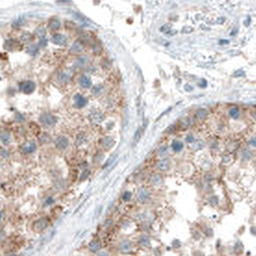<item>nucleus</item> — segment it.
Returning a JSON list of instances; mask_svg holds the SVG:
<instances>
[{
    "label": "nucleus",
    "mask_w": 256,
    "mask_h": 256,
    "mask_svg": "<svg viewBox=\"0 0 256 256\" xmlns=\"http://www.w3.org/2000/svg\"><path fill=\"white\" fill-rule=\"evenodd\" d=\"M40 121L45 126H53L57 121V119L54 117L53 115L49 114V113H44L41 117H40Z\"/></svg>",
    "instance_id": "nucleus-1"
},
{
    "label": "nucleus",
    "mask_w": 256,
    "mask_h": 256,
    "mask_svg": "<svg viewBox=\"0 0 256 256\" xmlns=\"http://www.w3.org/2000/svg\"><path fill=\"white\" fill-rule=\"evenodd\" d=\"M47 226H48V220L46 218H41L40 220H37L36 222L33 223L32 228L35 232H41Z\"/></svg>",
    "instance_id": "nucleus-2"
},
{
    "label": "nucleus",
    "mask_w": 256,
    "mask_h": 256,
    "mask_svg": "<svg viewBox=\"0 0 256 256\" xmlns=\"http://www.w3.org/2000/svg\"><path fill=\"white\" fill-rule=\"evenodd\" d=\"M19 88H20L21 92H24L25 95H30L35 91L36 85H35L33 81H24V82L20 83Z\"/></svg>",
    "instance_id": "nucleus-3"
},
{
    "label": "nucleus",
    "mask_w": 256,
    "mask_h": 256,
    "mask_svg": "<svg viewBox=\"0 0 256 256\" xmlns=\"http://www.w3.org/2000/svg\"><path fill=\"white\" fill-rule=\"evenodd\" d=\"M55 145L59 149H65L68 145V140L65 136H59L55 140Z\"/></svg>",
    "instance_id": "nucleus-4"
},
{
    "label": "nucleus",
    "mask_w": 256,
    "mask_h": 256,
    "mask_svg": "<svg viewBox=\"0 0 256 256\" xmlns=\"http://www.w3.org/2000/svg\"><path fill=\"white\" fill-rule=\"evenodd\" d=\"M37 149V145L36 143L33 142V141H30L28 143H26L24 145L22 146V151L24 152L25 154H31L35 152Z\"/></svg>",
    "instance_id": "nucleus-5"
},
{
    "label": "nucleus",
    "mask_w": 256,
    "mask_h": 256,
    "mask_svg": "<svg viewBox=\"0 0 256 256\" xmlns=\"http://www.w3.org/2000/svg\"><path fill=\"white\" fill-rule=\"evenodd\" d=\"M83 50H84V44L80 41H76L74 44L71 45V49H69V52L71 54H79L81 52H83Z\"/></svg>",
    "instance_id": "nucleus-6"
},
{
    "label": "nucleus",
    "mask_w": 256,
    "mask_h": 256,
    "mask_svg": "<svg viewBox=\"0 0 256 256\" xmlns=\"http://www.w3.org/2000/svg\"><path fill=\"white\" fill-rule=\"evenodd\" d=\"M73 98H74L75 105L78 108H83L86 106L88 103V99L86 97H84L83 95H81L80 94H76Z\"/></svg>",
    "instance_id": "nucleus-7"
},
{
    "label": "nucleus",
    "mask_w": 256,
    "mask_h": 256,
    "mask_svg": "<svg viewBox=\"0 0 256 256\" xmlns=\"http://www.w3.org/2000/svg\"><path fill=\"white\" fill-rule=\"evenodd\" d=\"M115 145V140L112 137H104L101 139V145L104 149H110Z\"/></svg>",
    "instance_id": "nucleus-8"
},
{
    "label": "nucleus",
    "mask_w": 256,
    "mask_h": 256,
    "mask_svg": "<svg viewBox=\"0 0 256 256\" xmlns=\"http://www.w3.org/2000/svg\"><path fill=\"white\" fill-rule=\"evenodd\" d=\"M157 167L159 170H161V172H167V170H169L170 168V161L167 158L163 159V160H161L157 164Z\"/></svg>",
    "instance_id": "nucleus-9"
},
{
    "label": "nucleus",
    "mask_w": 256,
    "mask_h": 256,
    "mask_svg": "<svg viewBox=\"0 0 256 256\" xmlns=\"http://www.w3.org/2000/svg\"><path fill=\"white\" fill-rule=\"evenodd\" d=\"M67 41V39L64 36V35H61V34H55L54 36L52 37V42L55 44L58 45H64Z\"/></svg>",
    "instance_id": "nucleus-10"
},
{
    "label": "nucleus",
    "mask_w": 256,
    "mask_h": 256,
    "mask_svg": "<svg viewBox=\"0 0 256 256\" xmlns=\"http://www.w3.org/2000/svg\"><path fill=\"white\" fill-rule=\"evenodd\" d=\"M79 84H80V86L82 87V88H84V89H88V88H91V87H92L91 80H90V78H89V77L86 76V75H82V76L80 77Z\"/></svg>",
    "instance_id": "nucleus-11"
},
{
    "label": "nucleus",
    "mask_w": 256,
    "mask_h": 256,
    "mask_svg": "<svg viewBox=\"0 0 256 256\" xmlns=\"http://www.w3.org/2000/svg\"><path fill=\"white\" fill-rule=\"evenodd\" d=\"M132 247V244L130 241L128 240H124V241H121V244H119V249L123 252H126V251H129Z\"/></svg>",
    "instance_id": "nucleus-12"
},
{
    "label": "nucleus",
    "mask_w": 256,
    "mask_h": 256,
    "mask_svg": "<svg viewBox=\"0 0 256 256\" xmlns=\"http://www.w3.org/2000/svg\"><path fill=\"white\" fill-rule=\"evenodd\" d=\"M149 197V193L146 191L145 189H140V191L138 192V199L140 201H145L146 199H148Z\"/></svg>",
    "instance_id": "nucleus-13"
},
{
    "label": "nucleus",
    "mask_w": 256,
    "mask_h": 256,
    "mask_svg": "<svg viewBox=\"0 0 256 256\" xmlns=\"http://www.w3.org/2000/svg\"><path fill=\"white\" fill-rule=\"evenodd\" d=\"M88 247L92 252H97V251L101 249V245H100V243L97 241H92L89 244Z\"/></svg>",
    "instance_id": "nucleus-14"
},
{
    "label": "nucleus",
    "mask_w": 256,
    "mask_h": 256,
    "mask_svg": "<svg viewBox=\"0 0 256 256\" xmlns=\"http://www.w3.org/2000/svg\"><path fill=\"white\" fill-rule=\"evenodd\" d=\"M183 143H181L180 141H173L172 143V148L174 152H180L183 149Z\"/></svg>",
    "instance_id": "nucleus-15"
},
{
    "label": "nucleus",
    "mask_w": 256,
    "mask_h": 256,
    "mask_svg": "<svg viewBox=\"0 0 256 256\" xmlns=\"http://www.w3.org/2000/svg\"><path fill=\"white\" fill-rule=\"evenodd\" d=\"M0 139H1V142L3 145H9L11 142V136L9 134V132H3L1 136H0Z\"/></svg>",
    "instance_id": "nucleus-16"
},
{
    "label": "nucleus",
    "mask_w": 256,
    "mask_h": 256,
    "mask_svg": "<svg viewBox=\"0 0 256 256\" xmlns=\"http://www.w3.org/2000/svg\"><path fill=\"white\" fill-rule=\"evenodd\" d=\"M90 119H92V121L99 122V121H102V119H103V116H102V114H100L99 112H94V113H92V114H91Z\"/></svg>",
    "instance_id": "nucleus-17"
},
{
    "label": "nucleus",
    "mask_w": 256,
    "mask_h": 256,
    "mask_svg": "<svg viewBox=\"0 0 256 256\" xmlns=\"http://www.w3.org/2000/svg\"><path fill=\"white\" fill-rule=\"evenodd\" d=\"M48 26H49V28H50V29H52V30H57V29H59V28H60L61 23H60L59 20H58V19H56V18H52L51 20L49 21Z\"/></svg>",
    "instance_id": "nucleus-18"
},
{
    "label": "nucleus",
    "mask_w": 256,
    "mask_h": 256,
    "mask_svg": "<svg viewBox=\"0 0 256 256\" xmlns=\"http://www.w3.org/2000/svg\"><path fill=\"white\" fill-rule=\"evenodd\" d=\"M229 115L232 119H237L240 117V109L238 107H232L229 109Z\"/></svg>",
    "instance_id": "nucleus-19"
},
{
    "label": "nucleus",
    "mask_w": 256,
    "mask_h": 256,
    "mask_svg": "<svg viewBox=\"0 0 256 256\" xmlns=\"http://www.w3.org/2000/svg\"><path fill=\"white\" fill-rule=\"evenodd\" d=\"M141 137H142V129H141V128H138V129L136 130L135 134H134V138H133V145H137V143L140 142V140H141Z\"/></svg>",
    "instance_id": "nucleus-20"
},
{
    "label": "nucleus",
    "mask_w": 256,
    "mask_h": 256,
    "mask_svg": "<svg viewBox=\"0 0 256 256\" xmlns=\"http://www.w3.org/2000/svg\"><path fill=\"white\" fill-rule=\"evenodd\" d=\"M69 78H71V75L68 74V73H65V72H60L59 75H58V80L62 83L68 82Z\"/></svg>",
    "instance_id": "nucleus-21"
},
{
    "label": "nucleus",
    "mask_w": 256,
    "mask_h": 256,
    "mask_svg": "<svg viewBox=\"0 0 256 256\" xmlns=\"http://www.w3.org/2000/svg\"><path fill=\"white\" fill-rule=\"evenodd\" d=\"M39 140L41 143H49L51 142V138L47 133H42L40 137H39Z\"/></svg>",
    "instance_id": "nucleus-22"
},
{
    "label": "nucleus",
    "mask_w": 256,
    "mask_h": 256,
    "mask_svg": "<svg viewBox=\"0 0 256 256\" xmlns=\"http://www.w3.org/2000/svg\"><path fill=\"white\" fill-rule=\"evenodd\" d=\"M6 45H8L7 47L9 49H11V50H15V49H17V46H20V44H19L17 41H13V40L7 41Z\"/></svg>",
    "instance_id": "nucleus-23"
},
{
    "label": "nucleus",
    "mask_w": 256,
    "mask_h": 256,
    "mask_svg": "<svg viewBox=\"0 0 256 256\" xmlns=\"http://www.w3.org/2000/svg\"><path fill=\"white\" fill-rule=\"evenodd\" d=\"M196 117L199 119H204L207 117V111L205 109H199L196 113Z\"/></svg>",
    "instance_id": "nucleus-24"
},
{
    "label": "nucleus",
    "mask_w": 256,
    "mask_h": 256,
    "mask_svg": "<svg viewBox=\"0 0 256 256\" xmlns=\"http://www.w3.org/2000/svg\"><path fill=\"white\" fill-rule=\"evenodd\" d=\"M29 128L31 132L34 134V135H39L40 134V127H39L35 122H31L29 124Z\"/></svg>",
    "instance_id": "nucleus-25"
},
{
    "label": "nucleus",
    "mask_w": 256,
    "mask_h": 256,
    "mask_svg": "<svg viewBox=\"0 0 256 256\" xmlns=\"http://www.w3.org/2000/svg\"><path fill=\"white\" fill-rule=\"evenodd\" d=\"M102 90H103L102 85H95V86L92 88V94L95 95H100V92H102Z\"/></svg>",
    "instance_id": "nucleus-26"
},
{
    "label": "nucleus",
    "mask_w": 256,
    "mask_h": 256,
    "mask_svg": "<svg viewBox=\"0 0 256 256\" xmlns=\"http://www.w3.org/2000/svg\"><path fill=\"white\" fill-rule=\"evenodd\" d=\"M151 183H152L153 185H159L162 183V177L161 175H159V174H155V175H153L152 177H151Z\"/></svg>",
    "instance_id": "nucleus-27"
},
{
    "label": "nucleus",
    "mask_w": 256,
    "mask_h": 256,
    "mask_svg": "<svg viewBox=\"0 0 256 256\" xmlns=\"http://www.w3.org/2000/svg\"><path fill=\"white\" fill-rule=\"evenodd\" d=\"M117 156H118V154H117V153H114V154H112L111 156L109 157V159H108V160L106 161L105 165H104V167H103V168H107V167H109V166L112 164V163H114L115 159L117 158Z\"/></svg>",
    "instance_id": "nucleus-28"
},
{
    "label": "nucleus",
    "mask_w": 256,
    "mask_h": 256,
    "mask_svg": "<svg viewBox=\"0 0 256 256\" xmlns=\"http://www.w3.org/2000/svg\"><path fill=\"white\" fill-rule=\"evenodd\" d=\"M54 235H55V230H52L51 232H50V233H48V234H47V236H45V237H44V239L42 240L41 242L44 243V244H45V243H48V242L50 241V240L52 239V237H53Z\"/></svg>",
    "instance_id": "nucleus-29"
},
{
    "label": "nucleus",
    "mask_w": 256,
    "mask_h": 256,
    "mask_svg": "<svg viewBox=\"0 0 256 256\" xmlns=\"http://www.w3.org/2000/svg\"><path fill=\"white\" fill-rule=\"evenodd\" d=\"M92 51L95 54H99L101 52V45H100L98 42H95V44L92 45Z\"/></svg>",
    "instance_id": "nucleus-30"
},
{
    "label": "nucleus",
    "mask_w": 256,
    "mask_h": 256,
    "mask_svg": "<svg viewBox=\"0 0 256 256\" xmlns=\"http://www.w3.org/2000/svg\"><path fill=\"white\" fill-rule=\"evenodd\" d=\"M140 245H142L143 247H148L149 246H150V242H149V240L148 239H146V238H142L141 240H140Z\"/></svg>",
    "instance_id": "nucleus-31"
},
{
    "label": "nucleus",
    "mask_w": 256,
    "mask_h": 256,
    "mask_svg": "<svg viewBox=\"0 0 256 256\" xmlns=\"http://www.w3.org/2000/svg\"><path fill=\"white\" fill-rule=\"evenodd\" d=\"M131 197H132V193H131L130 192L126 191V192L123 193V195H122V199L124 200V201H129V200L131 199Z\"/></svg>",
    "instance_id": "nucleus-32"
},
{
    "label": "nucleus",
    "mask_w": 256,
    "mask_h": 256,
    "mask_svg": "<svg viewBox=\"0 0 256 256\" xmlns=\"http://www.w3.org/2000/svg\"><path fill=\"white\" fill-rule=\"evenodd\" d=\"M86 62H87V57L86 56H82V57H80L78 60H77L76 64L78 65H83L86 64Z\"/></svg>",
    "instance_id": "nucleus-33"
},
{
    "label": "nucleus",
    "mask_w": 256,
    "mask_h": 256,
    "mask_svg": "<svg viewBox=\"0 0 256 256\" xmlns=\"http://www.w3.org/2000/svg\"><path fill=\"white\" fill-rule=\"evenodd\" d=\"M85 142V136L83 134H80L78 137L76 138V145H81V143H83Z\"/></svg>",
    "instance_id": "nucleus-34"
},
{
    "label": "nucleus",
    "mask_w": 256,
    "mask_h": 256,
    "mask_svg": "<svg viewBox=\"0 0 256 256\" xmlns=\"http://www.w3.org/2000/svg\"><path fill=\"white\" fill-rule=\"evenodd\" d=\"M182 126H183V128H187L189 125H190V119L188 118L184 119L183 121H182Z\"/></svg>",
    "instance_id": "nucleus-35"
},
{
    "label": "nucleus",
    "mask_w": 256,
    "mask_h": 256,
    "mask_svg": "<svg viewBox=\"0 0 256 256\" xmlns=\"http://www.w3.org/2000/svg\"><path fill=\"white\" fill-rule=\"evenodd\" d=\"M54 199L53 197H51V196H49V197H47V199H45V201H44V205H46V206H47V205H50V204H52V203H54Z\"/></svg>",
    "instance_id": "nucleus-36"
},
{
    "label": "nucleus",
    "mask_w": 256,
    "mask_h": 256,
    "mask_svg": "<svg viewBox=\"0 0 256 256\" xmlns=\"http://www.w3.org/2000/svg\"><path fill=\"white\" fill-rule=\"evenodd\" d=\"M186 142L187 143H193L195 142V137H193V136L192 135V134H189V135H187V137H186Z\"/></svg>",
    "instance_id": "nucleus-37"
},
{
    "label": "nucleus",
    "mask_w": 256,
    "mask_h": 256,
    "mask_svg": "<svg viewBox=\"0 0 256 256\" xmlns=\"http://www.w3.org/2000/svg\"><path fill=\"white\" fill-rule=\"evenodd\" d=\"M89 174H90V172H89V170H84L82 175L80 176V180H84V179H87V177L89 176Z\"/></svg>",
    "instance_id": "nucleus-38"
},
{
    "label": "nucleus",
    "mask_w": 256,
    "mask_h": 256,
    "mask_svg": "<svg viewBox=\"0 0 256 256\" xmlns=\"http://www.w3.org/2000/svg\"><path fill=\"white\" fill-rule=\"evenodd\" d=\"M1 156L3 158H7L8 156H9V153H8V151L6 149H4V148L1 149Z\"/></svg>",
    "instance_id": "nucleus-39"
},
{
    "label": "nucleus",
    "mask_w": 256,
    "mask_h": 256,
    "mask_svg": "<svg viewBox=\"0 0 256 256\" xmlns=\"http://www.w3.org/2000/svg\"><path fill=\"white\" fill-rule=\"evenodd\" d=\"M169 29H170L169 25H165V26H163L161 28V31H162V32H164V33H168V31H169Z\"/></svg>",
    "instance_id": "nucleus-40"
},
{
    "label": "nucleus",
    "mask_w": 256,
    "mask_h": 256,
    "mask_svg": "<svg viewBox=\"0 0 256 256\" xmlns=\"http://www.w3.org/2000/svg\"><path fill=\"white\" fill-rule=\"evenodd\" d=\"M243 75H245V72H244L243 71H236V72L234 73V77L243 76Z\"/></svg>",
    "instance_id": "nucleus-41"
},
{
    "label": "nucleus",
    "mask_w": 256,
    "mask_h": 256,
    "mask_svg": "<svg viewBox=\"0 0 256 256\" xmlns=\"http://www.w3.org/2000/svg\"><path fill=\"white\" fill-rule=\"evenodd\" d=\"M199 86L200 88H205V87H206V86H207V82H206V80H204V79L201 80V83L199 84Z\"/></svg>",
    "instance_id": "nucleus-42"
},
{
    "label": "nucleus",
    "mask_w": 256,
    "mask_h": 256,
    "mask_svg": "<svg viewBox=\"0 0 256 256\" xmlns=\"http://www.w3.org/2000/svg\"><path fill=\"white\" fill-rule=\"evenodd\" d=\"M193 31V28H191V27H185V28H183V30H182V32L183 33H191Z\"/></svg>",
    "instance_id": "nucleus-43"
},
{
    "label": "nucleus",
    "mask_w": 256,
    "mask_h": 256,
    "mask_svg": "<svg viewBox=\"0 0 256 256\" xmlns=\"http://www.w3.org/2000/svg\"><path fill=\"white\" fill-rule=\"evenodd\" d=\"M30 39H31V36L29 34H25L24 36H22V40L24 41H30Z\"/></svg>",
    "instance_id": "nucleus-44"
},
{
    "label": "nucleus",
    "mask_w": 256,
    "mask_h": 256,
    "mask_svg": "<svg viewBox=\"0 0 256 256\" xmlns=\"http://www.w3.org/2000/svg\"><path fill=\"white\" fill-rule=\"evenodd\" d=\"M249 143H250V145H252V146H254V147H256V137H254V138H252L249 141Z\"/></svg>",
    "instance_id": "nucleus-45"
},
{
    "label": "nucleus",
    "mask_w": 256,
    "mask_h": 256,
    "mask_svg": "<svg viewBox=\"0 0 256 256\" xmlns=\"http://www.w3.org/2000/svg\"><path fill=\"white\" fill-rule=\"evenodd\" d=\"M170 110H172V107H169V108H168V109H167V110H166V111L164 112V113H163L162 115H160V117H159V118H158V119H161V118L163 117V116H165V115H166L167 113H169V112Z\"/></svg>",
    "instance_id": "nucleus-46"
},
{
    "label": "nucleus",
    "mask_w": 256,
    "mask_h": 256,
    "mask_svg": "<svg viewBox=\"0 0 256 256\" xmlns=\"http://www.w3.org/2000/svg\"><path fill=\"white\" fill-rule=\"evenodd\" d=\"M165 151H166V146H162V147H160V149H159V153L163 154Z\"/></svg>",
    "instance_id": "nucleus-47"
},
{
    "label": "nucleus",
    "mask_w": 256,
    "mask_h": 256,
    "mask_svg": "<svg viewBox=\"0 0 256 256\" xmlns=\"http://www.w3.org/2000/svg\"><path fill=\"white\" fill-rule=\"evenodd\" d=\"M189 88H191V86H189V85H186V86H185L186 91H188V92H191V91H193V89H189Z\"/></svg>",
    "instance_id": "nucleus-48"
},
{
    "label": "nucleus",
    "mask_w": 256,
    "mask_h": 256,
    "mask_svg": "<svg viewBox=\"0 0 256 256\" xmlns=\"http://www.w3.org/2000/svg\"><path fill=\"white\" fill-rule=\"evenodd\" d=\"M220 44H228L227 41H220Z\"/></svg>",
    "instance_id": "nucleus-49"
},
{
    "label": "nucleus",
    "mask_w": 256,
    "mask_h": 256,
    "mask_svg": "<svg viewBox=\"0 0 256 256\" xmlns=\"http://www.w3.org/2000/svg\"><path fill=\"white\" fill-rule=\"evenodd\" d=\"M252 117L256 119V111L254 112V113H252Z\"/></svg>",
    "instance_id": "nucleus-50"
}]
</instances>
